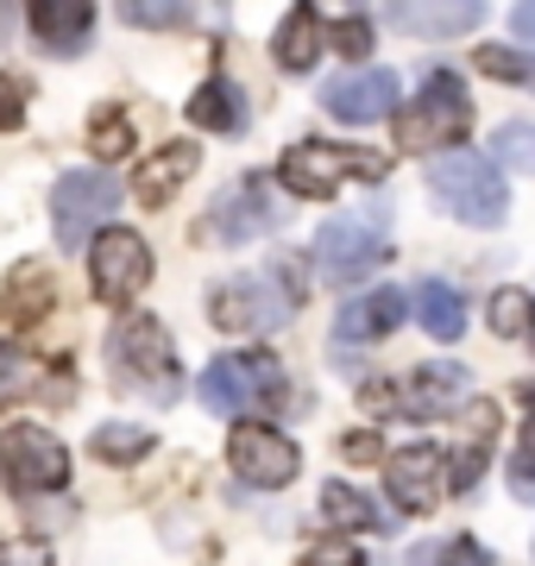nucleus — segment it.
<instances>
[{
	"instance_id": "obj_1",
	"label": "nucleus",
	"mask_w": 535,
	"mask_h": 566,
	"mask_svg": "<svg viewBox=\"0 0 535 566\" xmlns=\"http://www.w3.org/2000/svg\"><path fill=\"white\" fill-rule=\"evenodd\" d=\"M107 365H114L120 390H139V397H151L158 409L183 397L177 346H170V334L151 322V315H126V322L107 334Z\"/></svg>"
},
{
	"instance_id": "obj_2",
	"label": "nucleus",
	"mask_w": 535,
	"mask_h": 566,
	"mask_svg": "<svg viewBox=\"0 0 535 566\" xmlns=\"http://www.w3.org/2000/svg\"><path fill=\"white\" fill-rule=\"evenodd\" d=\"M353 177L378 182L385 177V158L378 151H359V145H334V139H303L277 158V182H284L290 196H303V202H328L334 189Z\"/></svg>"
},
{
	"instance_id": "obj_3",
	"label": "nucleus",
	"mask_w": 535,
	"mask_h": 566,
	"mask_svg": "<svg viewBox=\"0 0 535 566\" xmlns=\"http://www.w3.org/2000/svg\"><path fill=\"white\" fill-rule=\"evenodd\" d=\"M429 196L448 208L453 221H473V227L504 221V177H497V164L479 158V151H441V158L429 164Z\"/></svg>"
},
{
	"instance_id": "obj_4",
	"label": "nucleus",
	"mask_w": 535,
	"mask_h": 566,
	"mask_svg": "<svg viewBox=\"0 0 535 566\" xmlns=\"http://www.w3.org/2000/svg\"><path fill=\"white\" fill-rule=\"evenodd\" d=\"M466 126H473V102H466L460 76L434 70L422 82V95L410 107H397V151H434V145H453L460 151Z\"/></svg>"
},
{
	"instance_id": "obj_5",
	"label": "nucleus",
	"mask_w": 535,
	"mask_h": 566,
	"mask_svg": "<svg viewBox=\"0 0 535 566\" xmlns=\"http://www.w3.org/2000/svg\"><path fill=\"white\" fill-rule=\"evenodd\" d=\"M252 403H290L284 390V371H277V359L271 353H227V359H214L202 371V409H214V416H246Z\"/></svg>"
},
{
	"instance_id": "obj_6",
	"label": "nucleus",
	"mask_w": 535,
	"mask_h": 566,
	"mask_svg": "<svg viewBox=\"0 0 535 566\" xmlns=\"http://www.w3.org/2000/svg\"><path fill=\"white\" fill-rule=\"evenodd\" d=\"M114 208H120V182L107 177V170H70V177H57V189H51V227H57V245L63 252H83L88 233H95Z\"/></svg>"
},
{
	"instance_id": "obj_7",
	"label": "nucleus",
	"mask_w": 535,
	"mask_h": 566,
	"mask_svg": "<svg viewBox=\"0 0 535 566\" xmlns=\"http://www.w3.org/2000/svg\"><path fill=\"white\" fill-rule=\"evenodd\" d=\"M385 214V208H378ZM378 214L371 221H359V214H340V221H328L322 233H315V271L328 283H359V277H371L378 264H385V233H378Z\"/></svg>"
},
{
	"instance_id": "obj_8",
	"label": "nucleus",
	"mask_w": 535,
	"mask_h": 566,
	"mask_svg": "<svg viewBox=\"0 0 535 566\" xmlns=\"http://www.w3.org/2000/svg\"><path fill=\"white\" fill-rule=\"evenodd\" d=\"M0 465H7V485L20 497H44V491L70 485V453L57 447V434H44L32 422H13L0 434Z\"/></svg>"
},
{
	"instance_id": "obj_9",
	"label": "nucleus",
	"mask_w": 535,
	"mask_h": 566,
	"mask_svg": "<svg viewBox=\"0 0 535 566\" xmlns=\"http://www.w3.org/2000/svg\"><path fill=\"white\" fill-rule=\"evenodd\" d=\"M88 277H95V303L126 308L151 283V245L133 227H107L102 240L88 245Z\"/></svg>"
},
{
	"instance_id": "obj_10",
	"label": "nucleus",
	"mask_w": 535,
	"mask_h": 566,
	"mask_svg": "<svg viewBox=\"0 0 535 566\" xmlns=\"http://www.w3.org/2000/svg\"><path fill=\"white\" fill-rule=\"evenodd\" d=\"M227 465H233L246 485L277 491L303 472V453H296V441L277 434L271 422H233V434H227Z\"/></svg>"
},
{
	"instance_id": "obj_11",
	"label": "nucleus",
	"mask_w": 535,
	"mask_h": 566,
	"mask_svg": "<svg viewBox=\"0 0 535 566\" xmlns=\"http://www.w3.org/2000/svg\"><path fill=\"white\" fill-rule=\"evenodd\" d=\"M296 303L303 296H271L265 277H233L208 296V322L221 327V334H271Z\"/></svg>"
},
{
	"instance_id": "obj_12",
	"label": "nucleus",
	"mask_w": 535,
	"mask_h": 566,
	"mask_svg": "<svg viewBox=\"0 0 535 566\" xmlns=\"http://www.w3.org/2000/svg\"><path fill=\"white\" fill-rule=\"evenodd\" d=\"M397 95H403V82H397L391 70H347V76L322 82V107H328L334 120H347V126H366V120L397 114Z\"/></svg>"
},
{
	"instance_id": "obj_13",
	"label": "nucleus",
	"mask_w": 535,
	"mask_h": 566,
	"mask_svg": "<svg viewBox=\"0 0 535 566\" xmlns=\"http://www.w3.org/2000/svg\"><path fill=\"white\" fill-rule=\"evenodd\" d=\"M277 227V208H271L265 196V177H240L227 196H214V208H208V233L221 245H246L259 240V233H271Z\"/></svg>"
},
{
	"instance_id": "obj_14",
	"label": "nucleus",
	"mask_w": 535,
	"mask_h": 566,
	"mask_svg": "<svg viewBox=\"0 0 535 566\" xmlns=\"http://www.w3.org/2000/svg\"><path fill=\"white\" fill-rule=\"evenodd\" d=\"M403 290H391V283H378V290H359V296H347L340 303V315H334V334H340V346H378L391 340L397 327H403Z\"/></svg>"
},
{
	"instance_id": "obj_15",
	"label": "nucleus",
	"mask_w": 535,
	"mask_h": 566,
	"mask_svg": "<svg viewBox=\"0 0 535 566\" xmlns=\"http://www.w3.org/2000/svg\"><path fill=\"white\" fill-rule=\"evenodd\" d=\"M448 497V460L434 447H403L391 460V504L403 516H429Z\"/></svg>"
},
{
	"instance_id": "obj_16",
	"label": "nucleus",
	"mask_w": 535,
	"mask_h": 566,
	"mask_svg": "<svg viewBox=\"0 0 535 566\" xmlns=\"http://www.w3.org/2000/svg\"><path fill=\"white\" fill-rule=\"evenodd\" d=\"M485 20V0H391V25L410 39H460Z\"/></svg>"
},
{
	"instance_id": "obj_17",
	"label": "nucleus",
	"mask_w": 535,
	"mask_h": 566,
	"mask_svg": "<svg viewBox=\"0 0 535 566\" xmlns=\"http://www.w3.org/2000/svg\"><path fill=\"white\" fill-rule=\"evenodd\" d=\"M466 371L460 365H416L410 371V385L397 390V409L410 416V422H434V416H448V409H460V397H466Z\"/></svg>"
},
{
	"instance_id": "obj_18",
	"label": "nucleus",
	"mask_w": 535,
	"mask_h": 566,
	"mask_svg": "<svg viewBox=\"0 0 535 566\" xmlns=\"http://www.w3.org/2000/svg\"><path fill=\"white\" fill-rule=\"evenodd\" d=\"M88 25H95V0H32V32L57 57H76L83 51Z\"/></svg>"
},
{
	"instance_id": "obj_19",
	"label": "nucleus",
	"mask_w": 535,
	"mask_h": 566,
	"mask_svg": "<svg viewBox=\"0 0 535 566\" xmlns=\"http://www.w3.org/2000/svg\"><path fill=\"white\" fill-rule=\"evenodd\" d=\"M51 308H57L51 277H44L39 264H20L13 283H7V334H32L39 322H51Z\"/></svg>"
},
{
	"instance_id": "obj_20",
	"label": "nucleus",
	"mask_w": 535,
	"mask_h": 566,
	"mask_svg": "<svg viewBox=\"0 0 535 566\" xmlns=\"http://www.w3.org/2000/svg\"><path fill=\"white\" fill-rule=\"evenodd\" d=\"M322 44H328V25L315 20V7L303 0V7L284 13L277 39H271V57H277V70H310V63L322 57Z\"/></svg>"
},
{
	"instance_id": "obj_21",
	"label": "nucleus",
	"mask_w": 535,
	"mask_h": 566,
	"mask_svg": "<svg viewBox=\"0 0 535 566\" xmlns=\"http://www.w3.org/2000/svg\"><path fill=\"white\" fill-rule=\"evenodd\" d=\"M196 158H202V145H196V139H177V145H165V151H158V158H151V164L139 170V189H133V196H139L145 208H165L170 196L183 189V177L196 170Z\"/></svg>"
},
{
	"instance_id": "obj_22",
	"label": "nucleus",
	"mask_w": 535,
	"mask_h": 566,
	"mask_svg": "<svg viewBox=\"0 0 535 566\" xmlns=\"http://www.w3.org/2000/svg\"><path fill=\"white\" fill-rule=\"evenodd\" d=\"M410 308H416V322H422V334H434V340H460V334H466V303H460L453 283L422 277L416 296H410Z\"/></svg>"
},
{
	"instance_id": "obj_23",
	"label": "nucleus",
	"mask_w": 535,
	"mask_h": 566,
	"mask_svg": "<svg viewBox=\"0 0 535 566\" xmlns=\"http://www.w3.org/2000/svg\"><path fill=\"white\" fill-rule=\"evenodd\" d=\"M240 114H246V102L227 76H208L189 95V126H202V133H240Z\"/></svg>"
},
{
	"instance_id": "obj_24",
	"label": "nucleus",
	"mask_w": 535,
	"mask_h": 566,
	"mask_svg": "<svg viewBox=\"0 0 535 566\" xmlns=\"http://www.w3.org/2000/svg\"><path fill=\"white\" fill-rule=\"evenodd\" d=\"M88 447H95V460H102V465H133V460L151 453V434H145L139 422H107Z\"/></svg>"
},
{
	"instance_id": "obj_25",
	"label": "nucleus",
	"mask_w": 535,
	"mask_h": 566,
	"mask_svg": "<svg viewBox=\"0 0 535 566\" xmlns=\"http://www.w3.org/2000/svg\"><path fill=\"white\" fill-rule=\"evenodd\" d=\"M120 20L139 32H177L189 25V0H120Z\"/></svg>"
},
{
	"instance_id": "obj_26",
	"label": "nucleus",
	"mask_w": 535,
	"mask_h": 566,
	"mask_svg": "<svg viewBox=\"0 0 535 566\" xmlns=\"http://www.w3.org/2000/svg\"><path fill=\"white\" fill-rule=\"evenodd\" d=\"M322 516H328L334 528H378V510L366 504V491H353V485L322 491Z\"/></svg>"
},
{
	"instance_id": "obj_27",
	"label": "nucleus",
	"mask_w": 535,
	"mask_h": 566,
	"mask_svg": "<svg viewBox=\"0 0 535 566\" xmlns=\"http://www.w3.org/2000/svg\"><path fill=\"white\" fill-rule=\"evenodd\" d=\"M492 158L504 164V170H523V177H535V126L529 120H511L492 133Z\"/></svg>"
},
{
	"instance_id": "obj_28",
	"label": "nucleus",
	"mask_w": 535,
	"mask_h": 566,
	"mask_svg": "<svg viewBox=\"0 0 535 566\" xmlns=\"http://www.w3.org/2000/svg\"><path fill=\"white\" fill-rule=\"evenodd\" d=\"M88 151H95L102 164L133 151V120H126V107H107V114H95V120H88Z\"/></svg>"
},
{
	"instance_id": "obj_29",
	"label": "nucleus",
	"mask_w": 535,
	"mask_h": 566,
	"mask_svg": "<svg viewBox=\"0 0 535 566\" xmlns=\"http://www.w3.org/2000/svg\"><path fill=\"white\" fill-rule=\"evenodd\" d=\"M485 315H492V327L497 334H511V340H529L535 334V303L523 296V290H497Z\"/></svg>"
},
{
	"instance_id": "obj_30",
	"label": "nucleus",
	"mask_w": 535,
	"mask_h": 566,
	"mask_svg": "<svg viewBox=\"0 0 535 566\" xmlns=\"http://www.w3.org/2000/svg\"><path fill=\"white\" fill-rule=\"evenodd\" d=\"M504 479H511V491L523 504H535V416L523 422V434H516V453H511V465H504Z\"/></svg>"
},
{
	"instance_id": "obj_31",
	"label": "nucleus",
	"mask_w": 535,
	"mask_h": 566,
	"mask_svg": "<svg viewBox=\"0 0 535 566\" xmlns=\"http://www.w3.org/2000/svg\"><path fill=\"white\" fill-rule=\"evenodd\" d=\"M479 70H485V76H497V82H529L535 88V63L523 57V51H504V44H479Z\"/></svg>"
},
{
	"instance_id": "obj_32",
	"label": "nucleus",
	"mask_w": 535,
	"mask_h": 566,
	"mask_svg": "<svg viewBox=\"0 0 535 566\" xmlns=\"http://www.w3.org/2000/svg\"><path fill=\"white\" fill-rule=\"evenodd\" d=\"M403 566H485V547H473V542H422Z\"/></svg>"
},
{
	"instance_id": "obj_33",
	"label": "nucleus",
	"mask_w": 535,
	"mask_h": 566,
	"mask_svg": "<svg viewBox=\"0 0 535 566\" xmlns=\"http://www.w3.org/2000/svg\"><path fill=\"white\" fill-rule=\"evenodd\" d=\"M371 39H378V32H371L366 20H340V25H328V44L334 51H340V57H371Z\"/></svg>"
},
{
	"instance_id": "obj_34",
	"label": "nucleus",
	"mask_w": 535,
	"mask_h": 566,
	"mask_svg": "<svg viewBox=\"0 0 535 566\" xmlns=\"http://www.w3.org/2000/svg\"><path fill=\"white\" fill-rule=\"evenodd\" d=\"M310 566H366V554H359L347 535H322V542L310 547Z\"/></svg>"
},
{
	"instance_id": "obj_35",
	"label": "nucleus",
	"mask_w": 535,
	"mask_h": 566,
	"mask_svg": "<svg viewBox=\"0 0 535 566\" xmlns=\"http://www.w3.org/2000/svg\"><path fill=\"white\" fill-rule=\"evenodd\" d=\"M340 460H347V465H371V460H385V441H378L371 428H353V434H340Z\"/></svg>"
},
{
	"instance_id": "obj_36",
	"label": "nucleus",
	"mask_w": 535,
	"mask_h": 566,
	"mask_svg": "<svg viewBox=\"0 0 535 566\" xmlns=\"http://www.w3.org/2000/svg\"><path fill=\"white\" fill-rule=\"evenodd\" d=\"M479 472H485V441H473L466 453H460V460L448 465V485H453V491H473Z\"/></svg>"
},
{
	"instance_id": "obj_37",
	"label": "nucleus",
	"mask_w": 535,
	"mask_h": 566,
	"mask_svg": "<svg viewBox=\"0 0 535 566\" xmlns=\"http://www.w3.org/2000/svg\"><path fill=\"white\" fill-rule=\"evenodd\" d=\"M0 566H51V547H44V542H7Z\"/></svg>"
},
{
	"instance_id": "obj_38",
	"label": "nucleus",
	"mask_w": 535,
	"mask_h": 566,
	"mask_svg": "<svg viewBox=\"0 0 535 566\" xmlns=\"http://www.w3.org/2000/svg\"><path fill=\"white\" fill-rule=\"evenodd\" d=\"M511 32L523 44H535V0H516V13H511Z\"/></svg>"
},
{
	"instance_id": "obj_39",
	"label": "nucleus",
	"mask_w": 535,
	"mask_h": 566,
	"mask_svg": "<svg viewBox=\"0 0 535 566\" xmlns=\"http://www.w3.org/2000/svg\"><path fill=\"white\" fill-rule=\"evenodd\" d=\"M20 114H25V82H20V76H7V133L20 126Z\"/></svg>"
}]
</instances>
